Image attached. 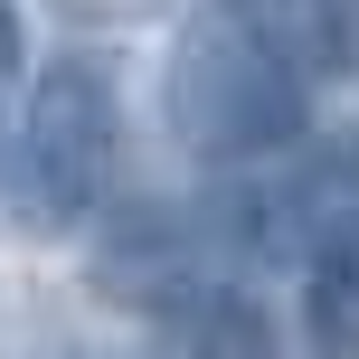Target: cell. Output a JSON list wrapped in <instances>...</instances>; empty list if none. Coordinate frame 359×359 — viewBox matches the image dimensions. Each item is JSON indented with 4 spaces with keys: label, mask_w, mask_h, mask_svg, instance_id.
Returning <instances> with one entry per match:
<instances>
[{
    "label": "cell",
    "mask_w": 359,
    "mask_h": 359,
    "mask_svg": "<svg viewBox=\"0 0 359 359\" xmlns=\"http://www.w3.org/2000/svg\"><path fill=\"white\" fill-rule=\"evenodd\" d=\"M170 133L198 151V161H265V151H293L312 123V76L255 29L236 0L198 10L170 48Z\"/></svg>",
    "instance_id": "6da1fadb"
},
{
    "label": "cell",
    "mask_w": 359,
    "mask_h": 359,
    "mask_svg": "<svg viewBox=\"0 0 359 359\" xmlns=\"http://www.w3.org/2000/svg\"><path fill=\"white\" fill-rule=\"evenodd\" d=\"M114 161H123V104H114V76L95 57H57L48 76L19 104V170H29V208L48 227L104 208Z\"/></svg>",
    "instance_id": "7a4b0ae2"
},
{
    "label": "cell",
    "mask_w": 359,
    "mask_h": 359,
    "mask_svg": "<svg viewBox=\"0 0 359 359\" xmlns=\"http://www.w3.org/2000/svg\"><path fill=\"white\" fill-rule=\"evenodd\" d=\"M151 359H284L265 303L236 284H180L151 322Z\"/></svg>",
    "instance_id": "3957f363"
},
{
    "label": "cell",
    "mask_w": 359,
    "mask_h": 359,
    "mask_svg": "<svg viewBox=\"0 0 359 359\" xmlns=\"http://www.w3.org/2000/svg\"><path fill=\"white\" fill-rule=\"evenodd\" d=\"M236 10H246L303 76H322V67L350 57V10H341V0H236Z\"/></svg>",
    "instance_id": "277c9868"
},
{
    "label": "cell",
    "mask_w": 359,
    "mask_h": 359,
    "mask_svg": "<svg viewBox=\"0 0 359 359\" xmlns=\"http://www.w3.org/2000/svg\"><path fill=\"white\" fill-rule=\"evenodd\" d=\"M67 29H142V19H161L170 0H48Z\"/></svg>",
    "instance_id": "5b68a950"
},
{
    "label": "cell",
    "mask_w": 359,
    "mask_h": 359,
    "mask_svg": "<svg viewBox=\"0 0 359 359\" xmlns=\"http://www.w3.org/2000/svg\"><path fill=\"white\" fill-rule=\"evenodd\" d=\"M19 76H29V38H19V10L0 0V123H19Z\"/></svg>",
    "instance_id": "8992f818"
}]
</instances>
